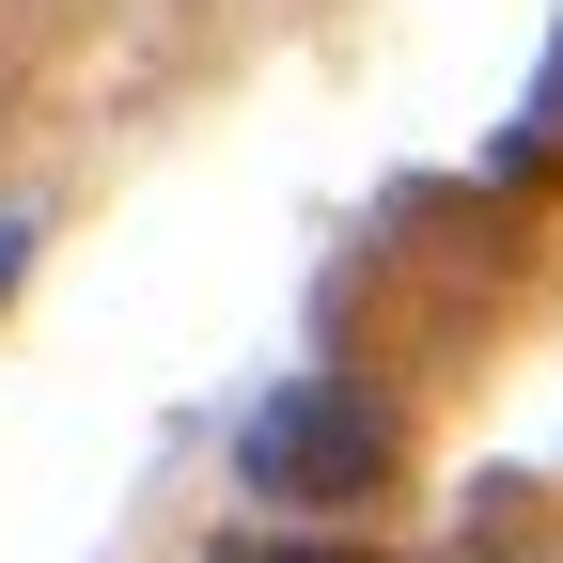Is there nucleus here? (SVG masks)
I'll return each mask as SVG.
<instances>
[{"instance_id": "1", "label": "nucleus", "mask_w": 563, "mask_h": 563, "mask_svg": "<svg viewBox=\"0 0 563 563\" xmlns=\"http://www.w3.org/2000/svg\"><path fill=\"white\" fill-rule=\"evenodd\" d=\"M376 470H391V407L344 391V376H298L251 422V485H266V501H361Z\"/></svg>"}, {"instance_id": "3", "label": "nucleus", "mask_w": 563, "mask_h": 563, "mask_svg": "<svg viewBox=\"0 0 563 563\" xmlns=\"http://www.w3.org/2000/svg\"><path fill=\"white\" fill-rule=\"evenodd\" d=\"M16 266H32V220H0V282H16Z\"/></svg>"}, {"instance_id": "2", "label": "nucleus", "mask_w": 563, "mask_h": 563, "mask_svg": "<svg viewBox=\"0 0 563 563\" xmlns=\"http://www.w3.org/2000/svg\"><path fill=\"white\" fill-rule=\"evenodd\" d=\"M220 563H344V548H220Z\"/></svg>"}]
</instances>
